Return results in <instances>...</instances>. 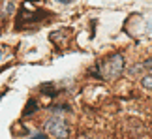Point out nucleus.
<instances>
[{
    "label": "nucleus",
    "mask_w": 152,
    "mask_h": 139,
    "mask_svg": "<svg viewBox=\"0 0 152 139\" xmlns=\"http://www.w3.org/2000/svg\"><path fill=\"white\" fill-rule=\"evenodd\" d=\"M53 89H55V86H53L51 83H47V85L42 86V92H43V94H47V96H55V90H53Z\"/></svg>",
    "instance_id": "obj_5"
},
{
    "label": "nucleus",
    "mask_w": 152,
    "mask_h": 139,
    "mask_svg": "<svg viewBox=\"0 0 152 139\" xmlns=\"http://www.w3.org/2000/svg\"><path fill=\"white\" fill-rule=\"evenodd\" d=\"M141 85H143L147 90H152V73H147V75H145V77L141 79Z\"/></svg>",
    "instance_id": "obj_4"
},
{
    "label": "nucleus",
    "mask_w": 152,
    "mask_h": 139,
    "mask_svg": "<svg viewBox=\"0 0 152 139\" xmlns=\"http://www.w3.org/2000/svg\"><path fill=\"white\" fill-rule=\"evenodd\" d=\"M122 73H124V56L120 53H115V55L107 56V59L98 66V72H96L98 77H102L105 81H115V79H118Z\"/></svg>",
    "instance_id": "obj_1"
},
{
    "label": "nucleus",
    "mask_w": 152,
    "mask_h": 139,
    "mask_svg": "<svg viewBox=\"0 0 152 139\" xmlns=\"http://www.w3.org/2000/svg\"><path fill=\"white\" fill-rule=\"evenodd\" d=\"M0 56H2V53H0Z\"/></svg>",
    "instance_id": "obj_8"
},
{
    "label": "nucleus",
    "mask_w": 152,
    "mask_h": 139,
    "mask_svg": "<svg viewBox=\"0 0 152 139\" xmlns=\"http://www.w3.org/2000/svg\"><path fill=\"white\" fill-rule=\"evenodd\" d=\"M143 68H145V70H152V59H147V60H145V62H143Z\"/></svg>",
    "instance_id": "obj_6"
},
{
    "label": "nucleus",
    "mask_w": 152,
    "mask_h": 139,
    "mask_svg": "<svg viewBox=\"0 0 152 139\" xmlns=\"http://www.w3.org/2000/svg\"><path fill=\"white\" fill-rule=\"evenodd\" d=\"M45 130L56 139H66L68 137V124L60 115H53V117L45 122Z\"/></svg>",
    "instance_id": "obj_2"
},
{
    "label": "nucleus",
    "mask_w": 152,
    "mask_h": 139,
    "mask_svg": "<svg viewBox=\"0 0 152 139\" xmlns=\"http://www.w3.org/2000/svg\"><path fill=\"white\" fill-rule=\"evenodd\" d=\"M58 2H62V4H68V2H73V0H58Z\"/></svg>",
    "instance_id": "obj_7"
},
{
    "label": "nucleus",
    "mask_w": 152,
    "mask_h": 139,
    "mask_svg": "<svg viewBox=\"0 0 152 139\" xmlns=\"http://www.w3.org/2000/svg\"><path fill=\"white\" fill-rule=\"evenodd\" d=\"M38 109V103H36V100H28V103H26V107H25V111H23V115H32L34 111Z\"/></svg>",
    "instance_id": "obj_3"
}]
</instances>
